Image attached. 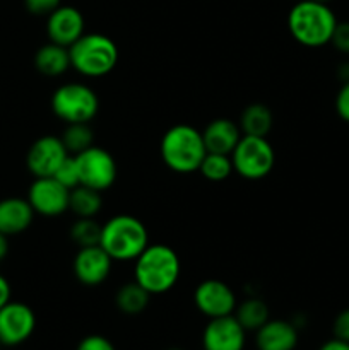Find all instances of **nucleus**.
<instances>
[{"mask_svg": "<svg viewBox=\"0 0 349 350\" xmlns=\"http://www.w3.org/2000/svg\"><path fill=\"white\" fill-rule=\"evenodd\" d=\"M70 156L60 137L44 135L34 140L26 156V166L34 178L53 176L65 157Z\"/></svg>", "mask_w": 349, "mask_h": 350, "instance_id": "12", "label": "nucleus"}, {"mask_svg": "<svg viewBox=\"0 0 349 350\" xmlns=\"http://www.w3.org/2000/svg\"><path fill=\"white\" fill-rule=\"evenodd\" d=\"M168 350H181V349H178V347H171V349H168Z\"/></svg>", "mask_w": 349, "mask_h": 350, "instance_id": "38", "label": "nucleus"}, {"mask_svg": "<svg viewBox=\"0 0 349 350\" xmlns=\"http://www.w3.org/2000/svg\"><path fill=\"white\" fill-rule=\"evenodd\" d=\"M180 272V258L177 252L166 245H149L133 260V280L151 296L173 289Z\"/></svg>", "mask_w": 349, "mask_h": 350, "instance_id": "2", "label": "nucleus"}, {"mask_svg": "<svg viewBox=\"0 0 349 350\" xmlns=\"http://www.w3.org/2000/svg\"><path fill=\"white\" fill-rule=\"evenodd\" d=\"M163 163L174 173H194L207 154L202 132L192 125H174L164 132L159 144Z\"/></svg>", "mask_w": 349, "mask_h": 350, "instance_id": "4", "label": "nucleus"}, {"mask_svg": "<svg viewBox=\"0 0 349 350\" xmlns=\"http://www.w3.org/2000/svg\"><path fill=\"white\" fill-rule=\"evenodd\" d=\"M68 195L70 190L58 183L53 176L34 178L27 191V202L34 214L43 217H58L68 211Z\"/></svg>", "mask_w": 349, "mask_h": 350, "instance_id": "10", "label": "nucleus"}, {"mask_svg": "<svg viewBox=\"0 0 349 350\" xmlns=\"http://www.w3.org/2000/svg\"><path fill=\"white\" fill-rule=\"evenodd\" d=\"M10 284L7 282V279L3 275H0V308L5 306L10 301Z\"/></svg>", "mask_w": 349, "mask_h": 350, "instance_id": "33", "label": "nucleus"}, {"mask_svg": "<svg viewBox=\"0 0 349 350\" xmlns=\"http://www.w3.org/2000/svg\"><path fill=\"white\" fill-rule=\"evenodd\" d=\"M331 43L334 44L335 50L349 55V23H337Z\"/></svg>", "mask_w": 349, "mask_h": 350, "instance_id": "30", "label": "nucleus"}, {"mask_svg": "<svg viewBox=\"0 0 349 350\" xmlns=\"http://www.w3.org/2000/svg\"><path fill=\"white\" fill-rule=\"evenodd\" d=\"M51 109L55 116L67 123H89L99 109V99L89 85L81 82H67L55 89L51 96Z\"/></svg>", "mask_w": 349, "mask_h": 350, "instance_id": "6", "label": "nucleus"}, {"mask_svg": "<svg viewBox=\"0 0 349 350\" xmlns=\"http://www.w3.org/2000/svg\"><path fill=\"white\" fill-rule=\"evenodd\" d=\"M233 170L245 180H262L276 164V152L267 137L242 135L231 152Z\"/></svg>", "mask_w": 349, "mask_h": 350, "instance_id": "7", "label": "nucleus"}, {"mask_svg": "<svg viewBox=\"0 0 349 350\" xmlns=\"http://www.w3.org/2000/svg\"><path fill=\"white\" fill-rule=\"evenodd\" d=\"M34 211L27 198L9 197L0 200V232L5 236L21 234L31 226Z\"/></svg>", "mask_w": 349, "mask_h": 350, "instance_id": "18", "label": "nucleus"}, {"mask_svg": "<svg viewBox=\"0 0 349 350\" xmlns=\"http://www.w3.org/2000/svg\"><path fill=\"white\" fill-rule=\"evenodd\" d=\"M36 328V317L27 304L9 301L0 308V345L16 347L26 342Z\"/></svg>", "mask_w": 349, "mask_h": 350, "instance_id": "9", "label": "nucleus"}, {"mask_svg": "<svg viewBox=\"0 0 349 350\" xmlns=\"http://www.w3.org/2000/svg\"><path fill=\"white\" fill-rule=\"evenodd\" d=\"M70 67L86 77H103L118 64V48L115 41L101 33L82 34L68 46Z\"/></svg>", "mask_w": 349, "mask_h": 350, "instance_id": "5", "label": "nucleus"}, {"mask_svg": "<svg viewBox=\"0 0 349 350\" xmlns=\"http://www.w3.org/2000/svg\"><path fill=\"white\" fill-rule=\"evenodd\" d=\"M246 330L240 325L235 314L211 318L202 334L204 350H243Z\"/></svg>", "mask_w": 349, "mask_h": 350, "instance_id": "13", "label": "nucleus"}, {"mask_svg": "<svg viewBox=\"0 0 349 350\" xmlns=\"http://www.w3.org/2000/svg\"><path fill=\"white\" fill-rule=\"evenodd\" d=\"M332 330H334V338L349 342V308L348 310H342L341 313L335 317Z\"/></svg>", "mask_w": 349, "mask_h": 350, "instance_id": "31", "label": "nucleus"}, {"mask_svg": "<svg viewBox=\"0 0 349 350\" xmlns=\"http://www.w3.org/2000/svg\"><path fill=\"white\" fill-rule=\"evenodd\" d=\"M47 34L51 43L70 46L84 34V17L72 5H60L48 16Z\"/></svg>", "mask_w": 349, "mask_h": 350, "instance_id": "15", "label": "nucleus"}, {"mask_svg": "<svg viewBox=\"0 0 349 350\" xmlns=\"http://www.w3.org/2000/svg\"><path fill=\"white\" fill-rule=\"evenodd\" d=\"M34 67L47 77H58L70 68L68 48L57 43L43 44L34 55Z\"/></svg>", "mask_w": 349, "mask_h": 350, "instance_id": "19", "label": "nucleus"}, {"mask_svg": "<svg viewBox=\"0 0 349 350\" xmlns=\"http://www.w3.org/2000/svg\"><path fill=\"white\" fill-rule=\"evenodd\" d=\"M337 19L327 3L298 0L287 14V29L294 41L308 48H320L331 43Z\"/></svg>", "mask_w": 349, "mask_h": 350, "instance_id": "1", "label": "nucleus"}, {"mask_svg": "<svg viewBox=\"0 0 349 350\" xmlns=\"http://www.w3.org/2000/svg\"><path fill=\"white\" fill-rule=\"evenodd\" d=\"M335 111L346 123H349V81L344 82L339 89L337 98H335Z\"/></svg>", "mask_w": 349, "mask_h": 350, "instance_id": "32", "label": "nucleus"}, {"mask_svg": "<svg viewBox=\"0 0 349 350\" xmlns=\"http://www.w3.org/2000/svg\"><path fill=\"white\" fill-rule=\"evenodd\" d=\"M315 2H322V3H328L331 0H315Z\"/></svg>", "mask_w": 349, "mask_h": 350, "instance_id": "37", "label": "nucleus"}, {"mask_svg": "<svg viewBox=\"0 0 349 350\" xmlns=\"http://www.w3.org/2000/svg\"><path fill=\"white\" fill-rule=\"evenodd\" d=\"M238 125L243 135L267 137L272 130L274 115L263 103H252L242 111Z\"/></svg>", "mask_w": 349, "mask_h": 350, "instance_id": "20", "label": "nucleus"}, {"mask_svg": "<svg viewBox=\"0 0 349 350\" xmlns=\"http://www.w3.org/2000/svg\"><path fill=\"white\" fill-rule=\"evenodd\" d=\"M99 246L113 262H133L149 246L147 228L137 217L120 214L101 226Z\"/></svg>", "mask_w": 349, "mask_h": 350, "instance_id": "3", "label": "nucleus"}, {"mask_svg": "<svg viewBox=\"0 0 349 350\" xmlns=\"http://www.w3.org/2000/svg\"><path fill=\"white\" fill-rule=\"evenodd\" d=\"M70 239L79 248L99 245L101 224H98L92 217H77L70 228Z\"/></svg>", "mask_w": 349, "mask_h": 350, "instance_id": "26", "label": "nucleus"}, {"mask_svg": "<svg viewBox=\"0 0 349 350\" xmlns=\"http://www.w3.org/2000/svg\"><path fill=\"white\" fill-rule=\"evenodd\" d=\"M74 157L75 163H77L81 185L98 191H105L112 188V185L116 180L118 170H116L115 159H113L108 150L92 146Z\"/></svg>", "mask_w": 349, "mask_h": 350, "instance_id": "8", "label": "nucleus"}, {"mask_svg": "<svg viewBox=\"0 0 349 350\" xmlns=\"http://www.w3.org/2000/svg\"><path fill=\"white\" fill-rule=\"evenodd\" d=\"M53 178L58 181V183L64 185L65 188H68V190L79 187L81 181H79V170H77V163H75V157L74 156L65 157L64 163H62L60 166H58V170L55 171Z\"/></svg>", "mask_w": 349, "mask_h": 350, "instance_id": "27", "label": "nucleus"}, {"mask_svg": "<svg viewBox=\"0 0 349 350\" xmlns=\"http://www.w3.org/2000/svg\"><path fill=\"white\" fill-rule=\"evenodd\" d=\"M235 318L246 332H257L270 320L269 306L259 297H248L242 304H236Z\"/></svg>", "mask_w": 349, "mask_h": 350, "instance_id": "23", "label": "nucleus"}, {"mask_svg": "<svg viewBox=\"0 0 349 350\" xmlns=\"http://www.w3.org/2000/svg\"><path fill=\"white\" fill-rule=\"evenodd\" d=\"M75 350H116L115 345L103 335H88L79 342Z\"/></svg>", "mask_w": 349, "mask_h": 350, "instance_id": "29", "label": "nucleus"}, {"mask_svg": "<svg viewBox=\"0 0 349 350\" xmlns=\"http://www.w3.org/2000/svg\"><path fill=\"white\" fill-rule=\"evenodd\" d=\"M151 294L144 289L140 284H137L135 280L133 282H127L116 291L115 296V304L122 313L130 314H140L147 306H149Z\"/></svg>", "mask_w": 349, "mask_h": 350, "instance_id": "21", "label": "nucleus"}, {"mask_svg": "<svg viewBox=\"0 0 349 350\" xmlns=\"http://www.w3.org/2000/svg\"><path fill=\"white\" fill-rule=\"evenodd\" d=\"M318 350H349V342L339 340V338H332V340L325 342Z\"/></svg>", "mask_w": 349, "mask_h": 350, "instance_id": "34", "label": "nucleus"}, {"mask_svg": "<svg viewBox=\"0 0 349 350\" xmlns=\"http://www.w3.org/2000/svg\"><path fill=\"white\" fill-rule=\"evenodd\" d=\"M60 139L67 152L72 156H77L94 146V132L89 123H67Z\"/></svg>", "mask_w": 349, "mask_h": 350, "instance_id": "24", "label": "nucleus"}, {"mask_svg": "<svg viewBox=\"0 0 349 350\" xmlns=\"http://www.w3.org/2000/svg\"><path fill=\"white\" fill-rule=\"evenodd\" d=\"M27 12L33 16H50L55 9L62 5V0H24Z\"/></svg>", "mask_w": 349, "mask_h": 350, "instance_id": "28", "label": "nucleus"}, {"mask_svg": "<svg viewBox=\"0 0 349 350\" xmlns=\"http://www.w3.org/2000/svg\"><path fill=\"white\" fill-rule=\"evenodd\" d=\"M194 303L195 308L209 320L228 317L236 310L235 293L228 284L218 279H207L198 284L194 293Z\"/></svg>", "mask_w": 349, "mask_h": 350, "instance_id": "11", "label": "nucleus"}, {"mask_svg": "<svg viewBox=\"0 0 349 350\" xmlns=\"http://www.w3.org/2000/svg\"><path fill=\"white\" fill-rule=\"evenodd\" d=\"M242 135L243 133L238 123L228 118L212 120L202 132V139H204L207 152L226 154V156H231Z\"/></svg>", "mask_w": 349, "mask_h": 350, "instance_id": "16", "label": "nucleus"}, {"mask_svg": "<svg viewBox=\"0 0 349 350\" xmlns=\"http://www.w3.org/2000/svg\"><path fill=\"white\" fill-rule=\"evenodd\" d=\"M259 350H294L298 345L296 325L284 320H269L257 330Z\"/></svg>", "mask_w": 349, "mask_h": 350, "instance_id": "17", "label": "nucleus"}, {"mask_svg": "<svg viewBox=\"0 0 349 350\" xmlns=\"http://www.w3.org/2000/svg\"><path fill=\"white\" fill-rule=\"evenodd\" d=\"M101 191L79 185L72 188L68 195V211L74 212L77 217H94L101 211Z\"/></svg>", "mask_w": 349, "mask_h": 350, "instance_id": "22", "label": "nucleus"}, {"mask_svg": "<svg viewBox=\"0 0 349 350\" xmlns=\"http://www.w3.org/2000/svg\"><path fill=\"white\" fill-rule=\"evenodd\" d=\"M339 77L342 79V82L349 81V62L348 64H342L341 67H339Z\"/></svg>", "mask_w": 349, "mask_h": 350, "instance_id": "36", "label": "nucleus"}, {"mask_svg": "<svg viewBox=\"0 0 349 350\" xmlns=\"http://www.w3.org/2000/svg\"><path fill=\"white\" fill-rule=\"evenodd\" d=\"M7 238H9V236L0 232V262H2L7 256V253H9V241H7Z\"/></svg>", "mask_w": 349, "mask_h": 350, "instance_id": "35", "label": "nucleus"}, {"mask_svg": "<svg viewBox=\"0 0 349 350\" xmlns=\"http://www.w3.org/2000/svg\"><path fill=\"white\" fill-rule=\"evenodd\" d=\"M113 260L99 245L79 248L72 270L75 279L88 287H96L105 282L112 272Z\"/></svg>", "mask_w": 349, "mask_h": 350, "instance_id": "14", "label": "nucleus"}, {"mask_svg": "<svg viewBox=\"0 0 349 350\" xmlns=\"http://www.w3.org/2000/svg\"><path fill=\"white\" fill-rule=\"evenodd\" d=\"M198 171H201L202 176H204L205 180L219 183V181L228 180L229 174H231L235 170H233L231 156L207 152L204 159H202V164L201 167H198Z\"/></svg>", "mask_w": 349, "mask_h": 350, "instance_id": "25", "label": "nucleus"}]
</instances>
